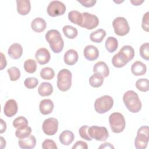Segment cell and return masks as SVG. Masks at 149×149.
Returning a JSON list of instances; mask_svg holds the SVG:
<instances>
[{"label":"cell","mask_w":149,"mask_h":149,"mask_svg":"<svg viewBox=\"0 0 149 149\" xmlns=\"http://www.w3.org/2000/svg\"><path fill=\"white\" fill-rule=\"evenodd\" d=\"M24 69L29 73H33L37 69L36 61L33 59H27L24 62Z\"/></svg>","instance_id":"obj_32"},{"label":"cell","mask_w":149,"mask_h":149,"mask_svg":"<svg viewBox=\"0 0 149 149\" xmlns=\"http://www.w3.org/2000/svg\"><path fill=\"white\" fill-rule=\"evenodd\" d=\"M119 52L125 58L127 62L132 60L134 56V50L130 45H124L120 49Z\"/></svg>","instance_id":"obj_25"},{"label":"cell","mask_w":149,"mask_h":149,"mask_svg":"<svg viewBox=\"0 0 149 149\" xmlns=\"http://www.w3.org/2000/svg\"><path fill=\"white\" fill-rule=\"evenodd\" d=\"M85 58L90 61L97 59L99 56V51L98 48L93 45H88L85 47L83 51Z\"/></svg>","instance_id":"obj_14"},{"label":"cell","mask_w":149,"mask_h":149,"mask_svg":"<svg viewBox=\"0 0 149 149\" xmlns=\"http://www.w3.org/2000/svg\"><path fill=\"white\" fill-rule=\"evenodd\" d=\"M81 13L82 23L80 27L87 30H92L98 26L99 24V19L96 15L88 12H83Z\"/></svg>","instance_id":"obj_10"},{"label":"cell","mask_w":149,"mask_h":149,"mask_svg":"<svg viewBox=\"0 0 149 149\" xmlns=\"http://www.w3.org/2000/svg\"><path fill=\"white\" fill-rule=\"evenodd\" d=\"M38 84V80L37 78L31 77H27L24 81V86L29 89H33L35 88Z\"/></svg>","instance_id":"obj_38"},{"label":"cell","mask_w":149,"mask_h":149,"mask_svg":"<svg viewBox=\"0 0 149 149\" xmlns=\"http://www.w3.org/2000/svg\"><path fill=\"white\" fill-rule=\"evenodd\" d=\"M68 19L73 24L80 26L82 23V13L77 10H72L68 13Z\"/></svg>","instance_id":"obj_27"},{"label":"cell","mask_w":149,"mask_h":149,"mask_svg":"<svg viewBox=\"0 0 149 149\" xmlns=\"http://www.w3.org/2000/svg\"><path fill=\"white\" fill-rule=\"evenodd\" d=\"M148 130L147 126H142L138 129L134 140V146L137 149H145L147 147L149 140Z\"/></svg>","instance_id":"obj_6"},{"label":"cell","mask_w":149,"mask_h":149,"mask_svg":"<svg viewBox=\"0 0 149 149\" xmlns=\"http://www.w3.org/2000/svg\"><path fill=\"white\" fill-rule=\"evenodd\" d=\"M113 100L108 95H102L97 98L94 102V109L100 114L104 113L109 111L113 107Z\"/></svg>","instance_id":"obj_4"},{"label":"cell","mask_w":149,"mask_h":149,"mask_svg":"<svg viewBox=\"0 0 149 149\" xmlns=\"http://www.w3.org/2000/svg\"><path fill=\"white\" fill-rule=\"evenodd\" d=\"M18 144L20 148L22 149H32L36 145V139L34 136L30 134L26 138L19 139Z\"/></svg>","instance_id":"obj_15"},{"label":"cell","mask_w":149,"mask_h":149,"mask_svg":"<svg viewBox=\"0 0 149 149\" xmlns=\"http://www.w3.org/2000/svg\"><path fill=\"white\" fill-rule=\"evenodd\" d=\"M88 133L91 139L97 141H105L109 137L107 129L104 126H92L88 127Z\"/></svg>","instance_id":"obj_8"},{"label":"cell","mask_w":149,"mask_h":149,"mask_svg":"<svg viewBox=\"0 0 149 149\" xmlns=\"http://www.w3.org/2000/svg\"><path fill=\"white\" fill-rule=\"evenodd\" d=\"M35 57L39 64L45 65L49 61L51 55L47 48H40L36 51Z\"/></svg>","instance_id":"obj_13"},{"label":"cell","mask_w":149,"mask_h":149,"mask_svg":"<svg viewBox=\"0 0 149 149\" xmlns=\"http://www.w3.org/2000/svg\"><path fill=\"white\" fill-rule=\"evenodd\" d=\"M53 86L49 82H42L38 88V93L42 97L49 96L53 92Z\"/></svg>","instance_id":"obj_24"},{"label":"cell","mask_w":149,"mask_h":149,"mask_svg":"<svg viewBox=\"0 0 149 149\" xmlns=\"http://www.w3.org/2000/svg\"><path fill=\"white\" fill-rule=\"evenodd\" d=\"M77 1L86 8H90L94 6L97 2L96 0H77Z\"/></svg>","instance_id":"obj_43"},{"label":"cell","mask_w":149,"mask_h":149,"mask_svg":"<svg viewBox=\"0 0 149 149\" xmlns=\"http://www.w3.org/2000/svg\"><path fill=\"white\" fill-rule=\"evenodd\" d=\"M88 126L87 125H84L82 126L79 130V133L80 136V137L87 141H91L92 139L90 137L88 133Z\"/></svg>","instance_id":"obj_39"},{"label":"cell","mask_w":149,"mask_h":149,"mask_svg":"<svg viewBox=\"0 0 149 149\" xmlns=\"http://www.w3.org/2000/svg\"><path fill=\"white\" fill-rule=\"evenodd\" d=\"M62 31L65 37L69 39L75 38L78 34L77 29L70 25H66L63 26L62 28Z\"/></svg>","instance_id":"obj_30"},{"label":"cell","mask_w":149,"mask_h":149,"mask_svg":"<svg viewBox=\"0 0 149 149\" xmlns=\"http://www.w3.org/2000/svg\"><path fill=\"white\" fill-rule=\"evenodd\" d=\"M43 149H57L58 147L55 142L51 139H45L42 143Z\"/></svg>","instance_id":"obj_40"},{"label":"cell","mask_w":149,"mask_h":149,"mask_svg":"<svg viewBox=\"0 0 149 149\" xmlns=\"http://www.w3.org/2000/svg\"><path fill=\"white\" fill-rule=\"evenodd\" d=\"M40 74L42 79L49 80L54 77L55 72L52 68L50 67H45L41 70Z\"/></svg>","instance_id":"obj_31"},{"label":"cell","mask_w":149,"mask_h":149,"mask_svg":"<svg viewBox=\"0 0 149 149\" xmlns=\"http://www.w3.org/2000/svg\"><path fill=\"white\" fill-rule=\"evenodd\" d=\"M112 63L116 68H122L126 64L120 59L117 54H115L112 58Z\"/></svg>","instance_id":"obj_42"},{"label":"cell","mask_w":149,"mask_h":149,"mask_svg":"<svg viewBox=\"0 0 149 149\" xmlns=\"http://www.w3.org/2000/svg\"><path fill=\"white\" fill-rule=\"evenodd\" d=\"M140 55L145 60H149V43L145 42L140 47Z\"/></svg>","instance_id":"obj_37"},{"label":"cell","mask_w":149,"mask_h":149,"mask_svg":"<svg viewBox=\"0 0 149 149\" xmlns=\"http://www.w3.org/2000/svg\"><path fill=\"white\" fill-rule=\"evenodd\" d=\"M87 149V144L83 141H77L72 147V149Z\"/></svg>","instance_id":"obj_44"},{"label":"cell","mask_w":149,"mask_h":149,"mask_svg":"<svg viewBox=\"0 0 149 149\" xmlns=\"http://www.w3.org/2000/svg\"><path fill=\"white\" fill-rule=\"evenodd\" d=\"M7 72L9 74L10 80L12 81L17 80L20 77V71L17 67H10V68L8 69Z\"/></svg>","instance_id":"obj_35"},{"label":"cell","mask_w":149,"mask_h":149,"mask_svg":"<svg viewBox=\"0 0 149 149\" xmlns=\"http://www.w3.org/2000/svg\"><path fill=\"white\" fill-rule=\"evenodd\" d=\"M130 2L134 5H140L142 3L144 2V1H139V0H137V1H130Z\"/></svg>","instance_id":"obj_48"},{"label":"cell","mask_w":149,"mask_h":149,"mask_svg":"<svg viewBox=\"0 0 149 149\" xmlns=\"http://www.w3.org/2000/svg\"><path fill=\"white\" fill-rule=\"evenodd\" d=\"M106 36V31L102 29H98L92 33L90 35L91 41L96 43H100L102 41Z\"/></svg>","instance_id":"obj_26"},{"label":"cell","mask_w":149,"mask_h":149,"mask_svg":"<svg viewBox=\"0 0 149 149\" xmlns=\"http://www.w3.org/2000/svg\"><path fill=\"white\" fill-rule=\"evenodd\" d=\"M123 101L127 109L132 113L139 112L142 107L138 94L134 91L128 90L123 96Z\"/></svg>","instance_id":"obj_2"},{"label":"cell","mask_w":149,"mask_h":149,"mask_svg":"<svg viewBox=\"0 0 149 149\" xmlns=\"http://www.w3.org/2000/svg\"><path fill=\"white\" fill-rule=\"evenodd\" d=\"M1 70H2L4 69L7 65V62L5 56H4L3 53H1Z\"/></svg>","instance_id":"obj_45"},{"label":"cell","mask_w":149,"mask_h":149,"mask_svg":"<svg viewBox=\"0 0 149 149\" xmlns=\"http://www.w3.org/2000/svg\"><path fill=\"white\" fill-rule=\"evenodd\" d=\"M72 74L68 69H62L58 73L56 85L61 91L69 90L72 86Z\"/></svg>","instance_id":"obj_3"},{"label":"cell","mask_w":149,"mask_h":149,"mask_svg":"<svg viewBox=\"0 0 149 149\" xmlns=\"http://www.w3.org/2000/svg\"><path fill=\"white\" fill-rule=\"evenodd\" d=\"M45 39L54 53L58 54L62 51L64 41L59 31L55 29L48 30L45 34Z\"/></svg>","instance_id":"obj_1"},{"label":"cell","mask_w":149,"mask_h":149,"mask_svg":"<svg viewBox=\"0 0 149 149\" xmlns=\"http://www.w3.org/2000/svg\"><path fill=\"white\" fill-rule=\"evenodd\" d=\"M59 139L62 144L64 146H69L73 141L74 135L72 132L69 130H66L60 134Z\"/></svg>","instance_id":"obj_23"},{"label":"cell","mask_w":149,"mask_h":149,"mask_svg":"<svg viewBox=\"0 0 149 149\" xmlns=\"http://www.w3.org/2000/svg\"><path fill=\"white\" fill-rule=\"evenodd\" d=\"M93 72L95 73L101 75L104 77H106L109 74V69L108 65L106 63L102 61L98 62L94 65L93 67Z\"/></svg>","instance_id":"obj_20"},{"label":"cell","mask_w":149,"mask_h":149,"mask_svg":"<svg viewBox=\"0 0 149 149\" xmlns=\"http://www.w3.org/2000/svg\"><path fill=\"white\" fill-rule=\"evenodd\" d=\"M0 121H1V130H0V133L2 134L4 132H5V130L6 129V122H4L2 119H1Z\"/></svg>","instance_id":"obj_46"},{"label":"cell","mask_w":149,"mask_h":149,"mask_svg":"<svg viewBox=\"0 0 149 149\" xmlns=\"http://www.w3.org/2000/svg\"><path fill=\"white\" fill-rule=\"evenodd\" d=\"M54 108V104L52 100L49 99H44L40 101L39 104V109L42 115H48L51 113Z\"/></svg>","instance_id":"obj_17"},{"label":"cell","mask_w":149,"mask_h":149,"mask_svg":"<svg viewBox=\"0 0 149 149\" xmlns=\"http://www.w3.org/2000/svg\"><path fill=\"white\" fill-rule=\"evenodd\" d=\"M79 55L77 52L73 49H68L64 54L63 60L65 63L69 66L74 65L78 61Z\"/></svg>","instance_id":"obj_16"},{"label":"cell","mask_w":149,"mask_h":149,"mask_svg":"<svg viewBox=\"0 0 149 149\" xmlns=\"http://www.w3.org/2000/svg\"><path fill=\"white\" fill-rule=\"evenodd\" d=\"M136 87L140 91H148L149 90L148 80L145 78L138 79L136 82Z\"/></svg>","instance_id":"obj_34"},{"label":"cell","mask_w":149,"mask_h":149,"mask_svg":"<svg viewBox=\"0 0 149 149\" xmlns=\"http://www.w3.org/2000/svg\"><path fill=\"white\" fill-rule=\"evenodd\" d=\"M112 26L116 34L119 36L126 35L130 31V26L127 20L123 17L119 16L114 19Z\"/></svg>","instance_id":"obj_7"},{"label":"cell","mask_w":149,"mask_h":149,"mask_svg":"<svg viewBox=\"0 0 149 149\" xmlns=\"http://www.w3.org/2000/svg\"><path fill=\"white\" fill-rule=\"evenodd\" d=\"M104 82V77L101 75L94 73L89 78V84L91 86L94 88H98L101 86Z\"/></svg>","instance_id":"obj_29"},{"label":"cell","mask_w":149,"mask_h":149,"mask_svg":"<svg viewBox=\"0 0 149 149\" xmlns=\"http://www.w3.org/2000/svg\"><path fill=\"white\" fill-rule=\"evenodd\" d=\"M105 48L107 50L112 53L115 52L118 47V40L113 37H108L105 41Z\"/></svg>","instance_id":"obj_28"},{"label":"cell","mask_w":149,"mask_h":149,"mask_svg":"<svg viewBox=\"0 0 149 149\" xmlns=\"http://www.w3.org/2000/svg\"><path fill=\"white\" fill-rule=\"evenodd\" d=\"M142 29L147 31H149V12H147L143 16L142 18V23H141Z\"/></svg>","instance_id":"obj_41"},{"label":"cell","mask_w":149,"mask_h":149,"mask_svg":"<svg viewBox=\"0 0 149 149\" xmlns=\"http://www.w3.org/2000/svg\"><path fill=\"white\" fill-rule=\"evenodd\" d=\"M111 129L113 133L122 132L126 126V121L123 115L119 112H113L109 116Z\"/></svg>","instance_id":"obj_5"},{"label":"cell","mask_w":149,"mask_h":149,"mask_svg":"<svg viewBox=\"0 0 149 149\" xmlns=\"http://www.w3.org/2000/svg\"><path fill=\"white\" fill-rule=\"evenodd\" d=\"M99 148H114V147L109 143H104L99 147Z\"/></svg>","instance_id":"obj_47"},{"label":"cell","mask_w":149,"mask_h":149,"mask_svg":"<svg viewBox=\"0 0 149 149\" xmlns=\"http://www.w3.org/2000/svg\"><path fill=\"white\" fill-rule=\"evenodd\" d=\"M6 146V141L3 137H1V148H3Z\"/></svg>","instance_id":"obj_49"},{"label":"cell","mask_w":149,"mask_h":149,"mask_svg":"<svg viewBox=\"0 0 149 149\" xmlns=\"http://www.w3.org/2000/svg\"><path fill=\"white\" fill-rule=\"evenodd\" d=\"M47 27V23L45 20L41 17H36L31 23V27L33 31L40 33L45 30Z\"/></svg>","instance_id":"obj_22"},{"label":"cell","mask_w":149,"mask_h":149,"mask_svg":"<svg viewBox=\"0 0 149 149\" xmlns=\"http://www.w3.org/2000/svg\"><path fill=\"white\" fill-rule=\"evenodd\" d=\"M17 110V104L15 100L10 99L5 102L3 107V112L7 117H12L15 115Z\"/></svg>","instance_id":"obj_12"},{"label":"cell","mask_w":149,"mask_h":149,"mask_svg":"<svg viewBox=\"0 0 149 149\" xmlns=\"http://www.w3.org/2000/svg\"><path fill=\"white\" fill-rule=\"evenodd\" d=\"M17 12L20 15H27L31 9V4L29 0H17Z\"/></svg>","instance_id":"obj_19"},{"label":"cell","mask_w":149,"mask_h":149,"mask_svg":"<svg viewBox=\"0 0 149 149\" xmlns=\"http://www.w3.org/2000/svg\"><path fill=\"white\" fill-rule=\"evenodd\" d=\"M8 54L11 58L17 59L21 57L23 54V48L19 43H13L9 47Z\"/></svg>","instance_id":"obj_18"},{"label":"cell","mask_w":149,"mask_h":149,"mask_svg":"<svg viewBox=\"0 0 149 149\" xmlns=\"http://www.w3.org/2000/svg\"><path fill=\"white\" fill-rule=\"evenodd\" d=\"M31 128L29 126H27L23 129H17L16 130L15 135L19 139H24L29 136L31 134Z\"/></svg>","instance_id":"obj_36"},{"label":"cell","mask_w":149,"mask_h":149,"mask_svg":"<svg viewBox=\"0 0 149 149\" xmlns=\"http://www.w3.org/2000/svg\"><path fill=\"white\" fill-rule=\"evenodd\" d=\"M131 72L135 76H141L146 73L147 66L142 62L137 61L132 65Z\"/></svg>","instance_id":"obj_21"},{"label":"cell","mask_w":149,"mask_h":149,"mask_svg":"<svg viewBox=\"0 0 149 149\" xmlns=\"http://www.w3.org/2000/svg\"><path fill=\"white\" fill-rule=\"evenodd\" d=\"M58 120L55 118H49L44 120L42 125L44 133L48 136H53L58 131Z\"/></svg>","instance_id":"obj_11"},{"label":"cell","mask_w":149,"mask_h":149,"mask_svg":"<svg viewBox=\"0 0 149 149\" xmlns=\"http://www.w3.org/2000/svg\"><path fill=\"white\" fill-rule=\"evenodd\" d=\"M47 13L51 17L62 15L66 11L65 5L59 1H52L47 6Z\"/></svg>","instance_id":"obj_9"},{"label":"cell","mask_w":149,"mask_h":149,"mask_svg":"<svg viewBox=\"0 0 149 149\" xmlns=\"http://www.w3.org/2000/svg\"><path fill=\"white\" fill-rule=\"evenodd\" d=\"M13 126L17 129H23L28 126V120L24 116H19L13 121Z\"/></svg>","instance_id":"obj_33"}]
</instances>
